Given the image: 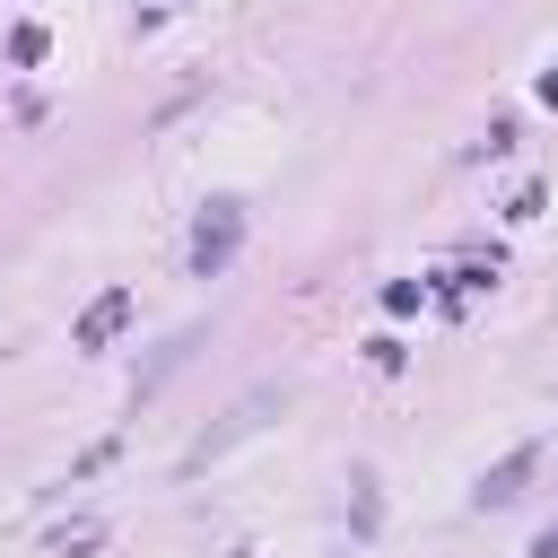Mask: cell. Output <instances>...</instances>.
Segmentation results:
<instances>
[{
  "instance_id": "obj_1",
  "label": "cell",
  "mask_w": 558,
  "mask_h": 558,
  "mask_svg": "<svg viewBox=\"0 0 558 558\" xmlns=\"http://www.w3.org/2000/svg\"><path fill=\"white\" fill-rule=\"evenodd\" d=\"M235 244H244V201H201V218H192V270L218 279L235 262Z\"/></svg>"
},
{
  "instance_id": "obj_2",
  "label": "cell",
  "mask_w": 558,
  "mask_h": 558,
  "mask_svg": "<svg viewBox=\"0 0 558 558\" xmlns=\"http://www.w3.org/2000/svg\"><path fill=\"white\" fill-rule=\"evenodd\" d=\"M270 410H288V384H262L253 401H235V410H227V427H209V436H201V445H192L183 462H192V471H201V462H218V453H227L235 436H253V427H262Z\"/></svg>"
},
{
  "instance_id": "obj_3",
  "label": "cell",
  "mask_w": 558,
  "mask_h": 558,
  "mask_svg": "<svg viewBox=\"0 0 558 558\" xmlns=\"http://www.w3.org/2000/svg\"><path fill=\"white\" fill-rule=\"evenodd\" d=\"M532 471H541V436H523V445H514V453H506L497 471H480V488H471V506H480V514H488V506H514Z\"/></svg>"
},
{
  "instance_id": "obj_4",
  "label": "cell",
  "mask_w": 558,
  "mask_h": 558,
  "mask_svg": "<svg viewBox=\"0 0 558 558\" xmlns=\"http://www.w3.org/2000/svg\"><path fill=\"white\" fill-rule=\"evenodd\" d=\"M122 323H131V288H105V296H96V305L70 323V349H105Z\"/></svg>"
},
{
  "instance_id": "obj_5",
  "label": "cell",
  "mask_w": 558,
  "mask_h": 558,
  "mask_svg": "<svg viewBox=\"0 0 558 558\" xmlns=\"http://www.w3.org/2000/svg\"><path fill=\"white\" fill-rule=\"evenodd\" d=\"M523 558H558V523H541V532H532V549H523Z\"/></svg>"
}]
</instances>
